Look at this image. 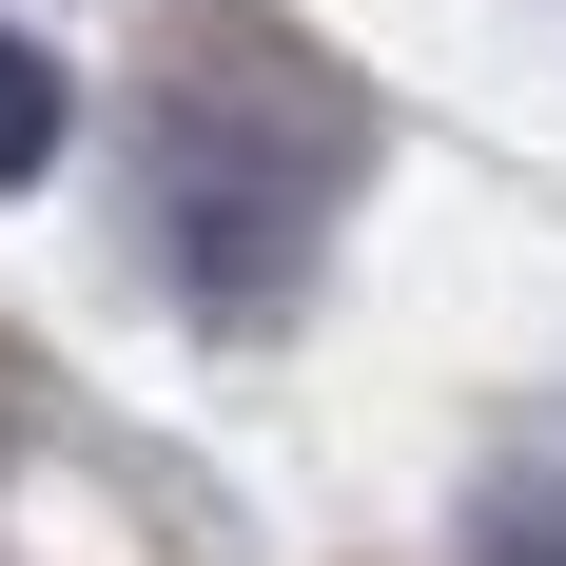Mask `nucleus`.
Listing matches in <instances>:
<instances>
[{
    "instance_id": "f257e3e1",
    "label": "nucleus",
    "mask_w": 566,
    "mask_h": 566,
    "mask_svg": "<svg viewBox=\"0 0 566 566\" xmlns=\"http://www.w3.org/2000/svg\"><path fill=\"white\" fill-rule=\"evenodd\" d=\"M352 157H371V117H352L333 59H293L274 20H176L157 40V254L196 313H293L313 274V234H333Z\"/></svg>"
},
{
    "instance_id": "f03ea898",
    "label": "nucleus",
    "mask_w": 566,
    "mask_h": 566,
    "mask_svg": "<svg viewBox=\"0 0 566 566\" xmlns=\"http://www.w3.org/2000/svg\"><path fill=\"white\" fill-rule=\"evenodd\" d=\"M40 157H59V59L0 40V176H40Z\"/></svg>"
},
{
    "instance_id": "7ed1b4c3",
    "label": "nucleus",
    "mask_w": 566,
    "mask_h": 566,
    "mask_svg": "<svg viewBox=\"0 0 566 566\" xmlns=\"http://www.w3.org/2000/svg\"><path fill=\"white\" fill-rule=\"evenodd\" d=\"M489 566H566V469H509L489 489Z\"/></svg>"
}]
</instances>
